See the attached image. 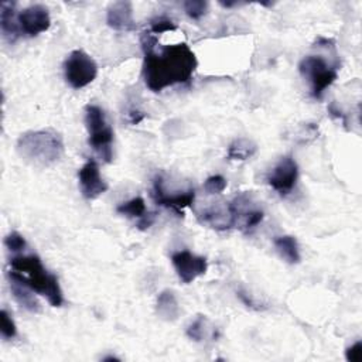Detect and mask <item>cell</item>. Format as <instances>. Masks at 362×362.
<instances>
[{
    "instance_id": "cell-24",
    "label": "cell",
    "mask_w": 362,
    "mask_h": 362,
    "mask_svg": "<svg viewBox=\"0 0 362 362\" xmlns=\"http://www.w3.org/2000/svg\"><path fill=\"white\" fill-rule=\"evenodd\" d=\"M4 245H6V247H7L11 253H14V255L23 253V252L25 250V247H27V242H25L24 236L20 235V233L16 232V230H14V232H10V233L6 236Z\"/></svg>"
},
{
    "instance_id": "cell-22",
    "label": "cell",
    "mask_w": 362,
    "mask_h": 362,
    "mask_svg": "<svg viewBox=\"0 0 362 362\" xmlns=\"http://www.w3.org/2000/svg\"><path fill=\"white\" fill-rule=\"evenodd\" d=\"M0 331H1L3 339L6 341L13 339L17 335V327L14 324V320L11 318V314L6 308H3L0 313Z\"/></svg>"
},
{
    "instance_id": "cell-4",
    "label": "cell",
    "mask_w": 362,
    "mask_h": 362,
    "mask_svg": "<svg viewBox=\"0 0 362 362\" xmlns=\"http://www.w3.org/2000/svg\"><path fill=\"white\" fill-rule=\"evenodd\" d=\"M85 126L88 130V143L92 150L105 163H110L113 157V129L109 124L103 109L98 105L85 107Z\"/></svg>"
},
{
    "instance_id": "cell-23",
    "label": "cell",
    "mask_w": 362,
    "mask_h": 362,
    "mask_svg": "<svg viewBox=\"0 0 362 362\" xmlns=\"http://www.w3.org/2000/svg\"><path fill=\"white\" fill-rule=\"evenodd\" d=\"M182 7L189 18L199 20L206 14L208 3L204 0H188V1L182 3Z\"/></svg>"
},
{
    "instance_id": "cell-16",
    "label": "cell",
    "mask_w": 362,
    "mask_h": 362,
    "mask_svg": "<svg viewBox=\"0 0 362 362\" xmlns=\"http://www.w3.org/2000/svg\"><path fill=\"white\" fill-rule=\"evenodd\" d=\"M8 280H10V291H11V296L14 297V300L27 311L34 313V314L40 313L41 305H40L37 297L34 296V291L30 287H27L25 284L20 283L14 279H8Z\"/></svg>"
},
{
    "instance_id": "cell-7",
    "label": "cell",
    "mask_w": 362,
    "mask_h": 362,
    "mask_svg": "<svg viewBox=\"0 0 362 362\" xmlns=\"http://www.w3.org/2000/svg\"><path fill=\"white\" fill-rule=\"evenodd\" d=\"M151 198L153 201L163 206L174 211L180 216L184 215V209L187 206H191L195 201V189L189 187L185 191H175L170 194L164 185V175L156 174L153 178V187H151Z\"/></svg>"
},
{
    "instance_id": "cell-2",
    "label": "cell",
    "mask_w": 362,
    "mask_h": 362,
    "mask_svg": "<svg viewBox=\"0 0 362 362\" xmlns=\"http://www.w3.org/2000/svg\"><path fill=\"white\" fill-rule=\"evenodd\" d=\"M8 279H14L34 293L41 294L52 307H61L64 304V294L59 286L58 277L48 272L41 262V257L35 253H17L10 259Z\"/></svg>"
},
{
    "instance_id": "cell-26",
    "label": "cell",
    "mask_w": 362,
    "mask_h": 362,
    "mask_svg": "<svg viewBox=\"0 0 362 362\" xmlns=\"http://www.w3.org/2000/svg\"><path fill=\"white\" fill-rule=\"evenodd\" d=\"M177 28L175 23L168 18V17H164V16H160V17H156L150 21V33L157 35V34H161V33H165V31H174Z\"/></svg>"
},
{
    "instance_id": "cell-8",
    "label": "cell",
    "mask_w": 362,
    "mask_h": 362,
    "mask_svg": "<svg viewBox=\"0 0 362 362\" xmlns=\"http://www.w3.org/2000/svg\"><path fill=\"white\" fill-rule=\"evenodd\" d=\"M298 180V165L293 156H284L267 175V184L281 197L290 194Z\"/></svg>"
},
{
    "instance_id": "cell-13",
    "label": "cell",
    "mask_w": 362,
    "mask_h": 362,
    "mask_svg": "<svg viewBox=\"0 0 362 362\" xmlns=\"http://www.w3.org/2000/svg\"><path fill=\"white\" fill-rule=\"evenodd\" d=\"M198 221L216 230H226L235 226V216L230 211L229 202L214 204L199 211H195Z\"/></svg>"
},
{
    "instance_id": "cell-17",
    "label": "cell",
    "mask_w": 362,
    "mask_h": 362,
    "mask_svg": "<svg viewBox=\"0 0 362 362\" xmlns=\"http://www.w3.org/2000/svg\"><path fill=\"white\" fill-rule=\"evenodd\" d=\"M273 245L284 262H287L288 264L300 263V260H301L300 247H298V242L294 236H291V235L276 236L273 240Z\"/></svg>"
},
{
    "instance_id": "cell-3",
    "label": "cell",
    "mask_w": 362,
    "mask_h": 362,
    "mask_svg": "<svg viewBox=\"0 0 362 362\" xmlns=\"http://www.w3.org/2000/svg\"><path fill=\"white\" fill-rule=\"evenodd\" d=\"M64 139L57 130L47 127L28 130L17 140V153L23 160L35 167H49L64 156Z\"/></svg>"
},
{
    "instance_id": "cell-9",
    "label": "cell",
    "mask_w": 362,
    "mask_h": 362,
    "mask_svg": "<svg viewBox=\"0 0 362 362\" xmlns=\"http://www.w3.org/2000/svg\"><path fill=\"white\" fill-rule=\"evenodd\" d=\"M171 263L180 280L185 284L192 283L208 270V262L204 256H198L189 250H177L171 255Z\"/></svg>"
},
{
    "instance_id": "cell-11",
    "label": "cell",
    "mask_w": 362,
    "mask_h": 362,
    "mask_svg": "<svg viewBox=\"0 0 362 362\" xmlns=\"http://www.w3.org/2000/svg\"><path fill=\"white\" fill-rule=\"evenodd\" d=\"M21 34L27 37H35L47 31L51 25V17L48 8L42 4H31L25 7L17 16Z\"/></svg>"
},
{
    "instance_id": "cell-12",
    "label": "cell",
    "mask_w": 362,
    "mask_h": 362,
    "mask_svg": "<svg viewBox=\"0 0 362 362\" xmlns=\"http://www.w3.org/2000/svg\"><path fill=\"white\" fill-rule=\"evenodd\" d=\"M79 188L83 198L92 201L107 191V184L103 181L99 173V167L95 160L86 161L78 171Z\"/></svg>"
},
{
    "instance_id": "cell-21",
    "label": "cell",
    "mask_w": 362,
    "mask_h": 362,
    "mask_svg": "<svg viewBox=\"0 0 362 362\" xmlns=\"http://www.w3.org/2000/svg\"><path fill=\"white\" fill-rule=\"evenodd\" d=\"M211 325L209 321L205 315H198L187 328V335L189 339L195 341V342H201L204 341L209 332H211Z\"/></svg>"
},
{
    "instance_id": "cell-29",
    "label": "cell",
    "mask_w": 362,
    "mask_h": 362,
    "mask_svg": "<svg viewBox=\"0 0 362 362\" xmlns=\"http://www.w3.org/2000/svg\"><path fill=\"white\" fill-rule=\"evenodd\" d=\"M144 117H146V113H143V112L139 110V109H130V110L127 112V120H129L132 124H139Z\"/></svg>"
},
{
    "instance_id": "cell-1",
    "label": "cell",
    "mask_w": 362,
    "mask_h": 362,
    "mask_svg": "<svg viewBox=\"0 0 362 362\" xmlns=\"http://www.w3.org/2000/svg\"><path fill=\"white\" fill-rule=\"evenodd\" d=\"M157 35L150 31L143 33V79L146 86L153 92H161L178 83H188L198 66L194 51L185 42L164 45L157 49Z\"/></svg>"
},
{
    "instance_id": "cell-25",
    "label": "cell",
    "mask_w": 362,
    "mask_h": 362,
    "mask_svg": "<svg viewBox=\"0 0 362 362\" xmlns=\"http://www.w3.org/2000/svg\"><path fill=\"white\" fill-rule=\"evenodd\" d=\"M226 185H228L226 178L219 175V174H215V175H211L205 180L204 191L209 195H215V194H221L226 188Z\"/></svg>"
},
{
    "instance_id": "cell-15",
    "label": "cell",
    "mask_w": 362,
    "mask_h": 362,
    "mask_svg": "<svg viewBox=\"0 0 362 362\" xmlns=\"http://www.w3.org/2000/svg\"><path fill=\"white\" fill-rule=\"evenodd\" d=\"M14 8V1H3L0 4V30L3 38L10 44H14L21 34Z\"/></svg>"
},
{
    "instance_id": "cell-6",
    "label": "cell",
    "mask_w": 362,
    "mask_h": 362,
    "mask_svg": "<svg viewBox=\"0 0 362 362\" xmlns=\"http://www.w3.org/2000/svg\"><path fill=\"white\" fill-rule=\"evenodd\" d=\"M98 76L96 61L83 49H74L64 62V78L72 89H82Z\"/></svg>"
},
{
    "instance_id": "cell-5",
    "label": "cell",
    "mask_w": 362,
    "mask_h": 362,
    "mask_svg": "<svg viewBox=\"0 0 362 362\" xmlns=\"http://www.w3.org/2000/svg\"><path fill=\"white\" fill-rule=\"evenodd\" d=\"M298 71L307 79L311 96L321 99L338 76V64H329L321 55H307L300 61Z\"/></svg>"
},
{
    "instance_id": "cell-20",
    "label": "cell",
    "mask_w": 362,
    "mask_h": 362,
    "mask_svg": "<svg viewBox=\"0 0 362 362\" xmlns=\"http://www.w3.org/2000/svg\"><path fill=\"white\" fill-rule=\"evenodd\" d=\"M116 212L123 216L137 219V222L141 221L148 214V211L146 208V202L141 197H134L126 202L119 204L116 206Z\"/></svg>"
},
{
    "instance_id": "cell-10",
    "label": "cell",
    "mask_w": 362,
    "mask_h": 362,
    "mask_svg": "<svg viewBox=\"0 0 362 362\" xmlns=\"http://www.w3.org/2000/svg\"><path fill=\"white\" fill-rule=\"evenodd\" d=\"M229 206L235 216V226L240 225L239 228L242 229V232H250L263 221V211L253 204L249 194L243 192L236 195L229 202Z\"/></svg>"
},
{
    "instance_id": "cell-27",
    "label": "cell",
    "mask_w": 362,
    "mask_h": 362,
    "mask_svg": "<svg viewBox=\"0 0 362 362\" xmlns=\"http://www.w3.org/2000/svg\"><path fill=\"white\" fill-rule=\"evenodd\" d=\"M345 358L349 362H359L362 359V342L356 341L345 351Z\"/></svg>"
},
{
    "instance_id": "cell-14",
    "label": "cell",
    "mask_w": 362,
    "mask_h": 362,
    "mask_svg": "<svg viewBox=\"0 0 362 362\" xmlns=\"http://www.w3.org/2000/svg\"><path fill=\"white\" fill-rule=\"evenodd\" d=\"M106 23L116 31H133L136 23L133 17V4L127 0L115 1L107 7Z\"/></svg>"
},
{
    "instance_id": "cell-18",
    "label": "cell",
    "mask_w": 362,
    "mask_h": 362,
    "mask_svg": "<svg viewBox=\"0 0 362 362\" xmlns=\"http://www.w3.org/2000/svg\"><path fill=\"white\" fill-rule=\"evenodd\" d=\"M156 313L164 321H175L180 315V305L171 290H163L156 303Z\"/></svg>"
},
{
    "instance_id": "cell-28",
    "label": "cell",
    "mask_w": 362,
    "mask_h": 362,
    "mask_svg": "<svg viewBox=\"0 0 362 362\" xmlns=\"http://www.w3.org/2000/svg\"><path fill=\"white\" fill-rule=\"evenodd\" d=\"M236 296L240 298V301L246 305V307H249V308H252V310H256V311H260V310H263L264 307H262L257 301H255L247 293H245L243 290H238L236 291Z\"/></svg>"
},
{
    "instance_id": "cell-30",
    "label": "cell",
    "mask_w": 362,
    "mask_h": 362,
    "mask_svg": "<svg viewBox=\"0 0 362 362\" xmlns=\"http://www.w3.org/2000/svg\"><path fill=\"white\" fill-rule=\"evenodd\" d=\"M219 4H221L222 7H225V8H230V7L239 6L240 3H238V1H219Z\"/></svg>"
},
{
    "instance_id": "cell-19",
    "label": "cell",
    "mask_w": 362,
    "mask_h": 362,
    "mask_svg": "<svg viewBox=\"0 0 362 362\" xmlns=\"http://www.w3.org/2000/svg\"><path fill=\"white\" fill-rule=\"evenodd\" d=\"M257 151V146L253 140L246 137H239L233 140L228 147V158L235 161H245L253 157Z\"/></svg>"
}]
</instances>
